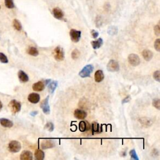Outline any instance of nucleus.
<instances>
[{"label": "nucleus", "mask_w": 160, "mask_h": 160, "mask_svg": "<svg viewBox=\"0 0 160 160\" xmlns=\"http://www.w3.org/2000/svg\"><path fill=\"white\" fill-rule=\"evenodd\" d=\"M9 108L13 114H17L20 111L21 108V103L17 101L16 99H13L10 102L8 105Z\"/></svg>", "instance_id": "1"}, {"label": "nucleus", "mask_w": 160, "mask_h": 160, "mask_svg": "<svg viewBox=\"0 0 160 160\" xmlns=\"http://www.w3.org/2000/svg\"><path fill=\"white\" fill-rule=\"evenodd\" d=\"M53 57L54 59L58 61H63L65 58V53H64V51L61 47L57 46L56 48L53 50Z\"/></svg>", "instance_id": "2"}, {"label": "nucleus", "mask_w": 160, "mask_h": 160, "mask_svg": "<svg viewBox=\"0 0 160 160\" xmlns=\"http://www.w3.org/2000/svg\"><path fill=\"white\" fill-rule=\"evenodd\" d=\"M21 149V145L19 141H11L8 144V150L11 153H18Z\"/></svg>", "instance_id": "3"}, {"label": "nucleus", "mask_w": 160, "mask_h": 160, "mask_svg": "<svg viewBox=\"0 0 160 160\" xmlns=\"http://www.w3.org/2000/svg\"><path fill=\"white\" fill-rule=\"evenodd\" d=\"M93 70H94V67L93 65H88L84 67L81 70V71L79 72V75L81 78L89 77L92 72L93 71Z\"/></svg>", "instance_id": "4"}, {"label": "nucleus", "mask_w": 160, "mask_h": 160, "mask_svg": "<svg viewBox=\"0 0 160 160\" xmlns=\"http://www.w3.org/2000/svg\"><path fill=\"white\" fill-rule=\"evenodd\" d=\"M40 108L42 109L43 113L46 114L50 113V108L49 105V97H47L44 99L40 104Z\"/></svg>", "instance_id": "5"}, {"label": "nucleus", "mask_w": 160, "mask_h": 160, "mask_svg": "<svg viewBox=\"0 0 160 160\" xmlns=\"http://www.w3.org/2000/svg\"><path fill=\"white\" fill-rule=\"evenodd\" d=\"M107 70L110 72H117L119 70V65L115 60L111 59L107 65Z\"/></svg>", "instance_id": "6"}, {"label": "nucleus", "mask_w": 160, "mask_h": 160, "mask_svg": "<svg viewBox=\"0 0 160 160\" xmlns=\"http://www.w3.org/2000/svg\"><path fill=\"white\" fill-rule=\"evenodd\" d=\"M81 31L76 30L74 29L71 30L70 32V35L72 41H73L74 43H77L79 41L80 38H81Z\"/></svg>", "instance_id": "7"}, {"label": "nucleus", "mask_w": 160, "mask_h": 160, "mask_svg": "<svg viewBox=\"0 0 160 160\" xmlns=\"http://www.w3.org/2000/svg\"><path fill=\"white\" fill-rule=\"evenodd\" d=\"M128 61L133 66H137L140 63V59L138 56L136 54H130L128 56Z\"/></svg>", "instance_id": "8"}, {"label": "nucleus", "mask_w": 160, "mask_h": 160, "mask_svg": "<svg viewBox=\"0 0 160 160\" xmlns=\"http://www.w3.org/2000/svg\"><path fill=\"white\" fill-rule=\"evenodd\" d=\"M55 146V143L53 141L50 139H46L43 140L41 144V146L43 150H46L49 148H52Z\"/></svg>", "instance_id": "9"}, {"label": "nucleus", "mask_w": 160, "mask_h": 160, "mask_svg": "<svg viewBox=\"0 0 160 160\" xmlns=\"http://www.w3.org/2000/svg\"><path fill=\"white\" fill-rule=\"evenodd\" d=\"M74 117L78 119H84L86 117L87 113L84 110L77 109L74 111Z\"/></svg>", "instance_id": "10"}, {"label": "nucleus", "mask_w": 160, "mask_h": 160, "mask_svg": "<svg viewBox=\"0 0 160 160\" xmlns=\"http://www.w3.org/2000/svg\"><path fill=\"white\" fill-rule=\"evenodd\" d=\"M28 101L31 103L37 104L39 101L40 96L38 93H31L29 94L28 97Z\"/></svg>", "instance_id": "11"}, {"label": "nucleus", "mask_w": 160, "mask_h": 160, "mask_svg": "<svg viewBox=\"0 0 160 160\" xmlns=\"http://www.w3.org/2000/svg\"><path fill=\"white\" fill-rule=\"evenodd\" d=\"M45 83L43 81H38L33 85L32 88L35 91H41L45 88Z\"/></svg>", "instance_id": "12"}, {"label": "nucleus", "mask_w": 160, "mask_h": 160, "mask_svg": "<svg viewBox=\"0 0 160 160\" xmlns=\"http://www.w3.org/2000/svg\"><path fill=\"white\" fill-rule=\"evenodd\" d=\"M53 14L54 17L57 19H62L64 17V13L63 11L58 8H55L53 10Z\"/></svg>", "instance_id": "13"}, {"label": "nucleus", "mask_w": 160, "mask_h": 160, "mask_svg": "<svg viewBox=\"0 0 160 160\" xmlns=\"http://www.w3.org/2000/svg\"><path fill=\"white\" fill-rule=\"evenodd\" d=\"M20 159L21 160H31L33 159V154L29 151H24L20 155Z\"/></svg>", "instance_id": "14"}, {"label": "nucleus", "mask_w": 160, "mask_h": 160, "mask_svg": "<svg viewBox=\"0 0 160 160\" xmlns=\"http://www.w3.org/2000/svg\"><path fill=\"white\" fill-rule=\"evenodd\" d=\"M18 78H19V79L20 80V81L22 83H26V82H28L29 81L28 76V74L22 70L19 71L18 73Z\"/></svg>", "instance_id": "15"}, {"label": "nucleus", "mask_w": 160, "mask_h": 160, "mask_svg": "<svg viewBox=\"0 0 160 160\" xmlns=\"http://www.w3.org/2000/svg\"><path fill=\"white\" fill-rule=\"evenodd\" d=\"M142 55L143 58L145 59L146 61H149L151 59L153 58V53H152V51L149 50H145L142 52Z\"/></svg>", "instance_id": "16"}, {"label": "nucleus", "mask_w": 160, "mask_h": 160, "mask_svg": "<svg viewBox=\"0 0 160 160\" xmlns=\"http://www.w3.org/2000/svg\"><path fill=\"white\" fill-rule=\"evenodd\" d=\"M0 124L5 128H11L13 126V123L6 118H0Z\"/></svg>", "instance_id": "17"}, {"label": "nucleus", "mask_w": 160, "mask_h": 160, "mask_svg": "<svg viewBox=\"0 0 160 160\" xmlns=\"http://www.w3.org/2000/svg\"><path fill=\"white\" fill-rule=\"evenodd\" d=\"M90 128H91L90 125L86 121H81L79 124V129L80 131L81 132H85L87 130H88Z\"/></svg>", "instance_id": "18"}, {"label": "nucleus", "mask_w": 160, "mask_h": 160, "mask_svg": "<svg viewBox=\"0 0 160 160\" xmlns=\"http://www.w3.org/2000/svg\"><path fill=\"white\" fill-rule=\"evenodd\" d=\"M104 79V74L101 70H98L96 71L94 74V79L95 81L97 83L101 82Z\"/></svg>", "instance_id": "19"}, {"label": "nucleus", "mask_w": 160, "mask_h": 160, "mask_svg": "<svg viewBox=\"0 0 160 160\" xmlns=\"http://www.w3.org/2000/svg\"><path fill=\"white\" fill-rule=\"evenodd\" d=\"M103 39L99 38L97 40H95V41H91V45L94 50H97L99 48L103 45Z\"/></svg>", "instance_id": "20"}, {"label": "nucleus", "mask_w": 160, "mask_h": 160, "mask_svg": "<svg viewBox=\"0 0 160 160\" xmlns=\"http://www.w3.org/2000/svg\"><path fill=\"white\" fill-rule=\"evenodd\" d=\"M34 157L37 160H43L45 158V153L42 150L38 149L36 150L34 153Z\"/></svg>", "instance_id": "21"}, {"label": "nucleus", "mask_w": 160, "mask_h": 160, "mask_svg": "<svg viewBox=\"0 0 160 160\" xmlns=\"http://www.w3.org/2000/svg\"><path fill=\"white\" fill-rule=\"evenodd\" d=\"M27 53L28 54L33 56V57H37V56L39 54V52L37 48H36L35 47H33V46L30 47L27 50Z\"/></svg>", "instance_id": "22"}, {"label": "nucleus", "mask_w": 160, "mask_h": 160, "mask_svg": "<svg viewBox=\"0 0 160 160\" xmlns=\"http://www.w3.org/2000/svg\"><path fill=\"white\" fill-rule=\"evenodd\" d=\"M57 86H58V81H54L50 82L48 84V90H49L50 93L51 94L53 93L56 88H57Z\"/></svg>", "instance_id": "23"}, {"label": "nucleus", "mask_w": 160, "mask_h": 160, "mask_svg": "<svg viewBox=\"0 0 160 160\" xmlns=\"http://www.w3.org/2000/svg\"><path fill=\"white\" fill-rule=\"evenodd\" d=\"M13 26L16 30L21 31L22 30V26L21 23H20L19 20L17 19H14L13 21Z\"/></svg>", "instance_id": "24"}, {"label": "nucleus", "mask_w": 160, "mask_h": 160, "mask_svg": "<svg viewBox=\"0 0 160 160\" xmlns=\"http://www.w3.org/2000/svg\"><path fill=\"white\" fill-rule=\"evenodd\" d=\"M139 121L141 122V125L143 126H150L151 125V119H148V118H141L139 119Z\"/></svg>", "instance_id": "25"}, {"label": "nucleus", "mask_w": 160, "mask_h": 160, "mask_svg": "<svg viewBox=\"0 0 160 160\" xmlns=\"http://www.w3.org/2000/svg\"><path fill=\"white\" fill-rule=\"evenodd\" d=\"M5 5L8 9H13L14 8L13 0H5Z\"/></svg>", "instance_id": "26"}, {"label": "nucleus", "mask_w": 160, "mask_h": 160, "mask_svg": "<svg viewBox=\"0 0 160 160\" xmlns=\"http://www.w3.org/2000/svg\"><path fill=\"white\" fill-rule=\"evenodd\" d=\"M80 56V52L78 50L75 49L71 53V58L73 59H78Z\"/></svg>", "instance_id": "27"}, {"label": "nucleus", "mask_w": 160, "mask_h": 160, "mask_svg": "<svg viewBox=\"0 0 160 160\" xmlns=\"http://www.w3.org/2000/svg\"><path fill=\"white\" fill-rule=\"evenodd\" d=\"M117 32H118L117 28L114 26H111L109 28L108 30V33L110 35H114L117 33Z\"/></svg>", "instance_id": "28"}, {"label": "nucleus", "mask_w": 160, "mask_h": 160, "mask_svg": "<svg viewBox=\"0 0 160 160\" xmlns=\"http://www.w3.org/2000/svg\"><path fill=\"white\" fill-rule=\"evenodd\" d=\"M0 62L4 64L8 63V59L6 56L3 53H0Z\"/></svg>", "instance_id": "29"}, {"label": "nucleus", "mask_w": 160, "mask_h": 160, "mask_svg": "<svg viewBox=\"0 0 160 160\" xmlns=\"http://www.w3.org/2000/svg\"><path fill=\"white\" fill-rule=\"evenodd\" d=\"M153 105L157 110H160V100L158 98L154 99L153 100Z\"/></svg>", "instance_id": "30"}, {"label": "nucleus", "mask_w": 160, "mask_h": 160, "mask_svg": "<svg viewBox=\"0 0 160 160\" xmlns=\"http://www.w3.org/2000/svg\"><path fill=\"white\" fill-rule=\"evenodd\" d=\"M45 128L46 129V130H48L49 131H53L54 130V125L52 123H51V122L47 123L46 124L45 126Z\"/></svg>", "instance_id": "31"}, {"label": "nucleus", "mask_w": 160, "mask_h": 160, "mask_svg": "<svg viewBox=\"0 0 160 160\" xmlns=\"http://www.w3.org/2000/svg\"><path fill=\"white\" fill-rule=\"evenodd\" d=\"M99 125L96 122H93L92 124V130H93V133H97V132H99Z\"/></svg>", "instance_id": "32"}, {"label": "nucleus", "mask_w": 160, "mask_h": 160, "mask_svg": "<svg viewBox=\"0 0 160 160\" xmlns=\"http://www.w3.org/2000/svg\"><path fill=\"white\" fill-rule=\"evenodd\" d=\"M130 154L131 156V157L132 159H135V160H139V158L138 157V155L136 153V151L134 150H132L130 152Z\"/></svg>", "instance_id": "33"}, {"label": "nucleus", "mask_w": 160, "mask_h": 160, "mask_svg": "<svg viewBox=\"0 0 160 160\" xmlns=\"http://www.w3.org/2000/svg\"><path fill=\"white\" fill-rule=\"evenodd\" d=\"M153 78L157 81H160V71L159 70L156 71L153 73Z\"/></svg>", "instance_id": "34"}, {"label": "nucleus", "mask_w": 160, "mask_h": 160, "mask_svg": "<svg viewBox=\"0 0 160 160\" xmlns=\"http://www.w3.org/2000/svg\"><path fill=\"white\" fill-rule=\"evenodd\" d=\"M154 48L155 50L159 51H160V39H157L154 42Z\"/></svg>", "instance_id": "35"}, {"label": "nucleus", "mask_w": 160, "mask_h": 160, "mask_svg": "<svg viewBox=\"0 0 160 160\" xmlns=\"http://www.w3.org/2000/svg\"><path fill=\"white\" fill-rule=\"evenodd\" d=\"M154 31L155 34L157 36H159L160 34V28L159 25H157L154 26Z\"/></svg>", "instance_id": "36"}, {"label": "nucleus", "mask_w": 160, "mask_h": 160, "mask_svg": "<svg viewBox=\"0 0 160 160\" xmlns=\"http://www.w3.org/2000/svg\"><path fill=\"white\" fill-rule=\"evenodd\" d=\"M91 35L93 38H97L99 36V33L98 31L95 30H92L91 31Z\"/></svg>", "instance_id": "37"}, {"label": "nucleus", "mask_w": 160, "mask_h": 160, "mask_svg": "<svg viewBox=\"0 0 160 160\" xmlns=\"http://www.w3.org/2000/svg\"><path fill=\"white\" fill-rule=\"evenodd\" d=\"M130 99H131V97H130V96H128V97H126L125 99H124L123 101H122V103L124 104V103H126L128 102H129L130 101Z\"/></svg>", "instance_id": "38"}, {"label": "nucleus", "mask_w": 160, "mask_h": 160, "mask_svg": "<svg viewBox=\"0 0 160 160\" xmlns=\"http://www.w3.org/2000/svg\"><path fill=\"white\" fill-rule=\"evenodd\" d=\"M38 113V112L37 111H34L31 112L30 114L32 116V117H35L36 115H37Z\"/></svg>", "instance_id": "39"}, {"label": "nucleus", "mask_w": 160, "mask_h": 160, "mask_svg": "<svg viewBox=\"0 0 160 160\" xmlns=\"http://www.w3.org/2000/svg\"><path fill=\"white\" fill-rule=\"evenodd\" d=\"M3 108V103H1V101H0V111H1Z\"/></svg>", "instance_id": "40"}, {"label": "nucleus", "mask_w": 160, "mask_h": 160, "mask_svg": "<svg viewBox=\"0 0 160 160\" xmlns=\"http://www.w3.org/2000/svg\"><path fill=\"white\" fill-rule=\"evenodd\" d=\"M0 9H1V6H0Z\"/></svg>", "instance_id": "41"}]
</instances>
